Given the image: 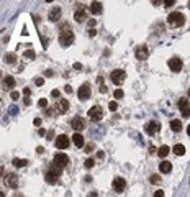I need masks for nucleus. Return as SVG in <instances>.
<instances>
[{
  "label": "nucleus",
  "mask_w": 190,
  "mask_h": 197,
  "mask_svg": "<svg viewBox=\"0 0 190 197\" xmlns=\"http://www.w3.org/2000/svg\"><path fill=\"white\" fill-rule=\"evenodd\" d=\"M185 23V16L180 13V12H174V13H170L169 16H167V25L170 26V28H179V26H182Z\"/></svg>",
  "instance_id": "f257e3e1"
},
{
  "label": "nucleus",
  "mask_w": 190,
  "mask_h": 197,
  "mask_svg": "<svg viewBox=\"0 0 190 197\" xmlns=\"http://www.w3.org/2000/svg\"><path fill=\"white\" fill-rule=\"evenodd\" d=\"M61 171H62V169H61V167H57V166H53L49 169V171L46 172V182H48V184H56V182H57V179H59V176H61Z\"/></svg>",
  "instance_id": "f03ea898"
},
{
  "label": "nucleus",
  "mask_w": 190,
  "mask_h": 197,
  "mask_svg": "<svg viewBox=\"0 0 190 197\" xmlns=\"http://www.w3.org/2000/svg\"><path fill=\"white\" fill-rule=\"evenodd\" d=\"M110 79H111V82H113L115 86H120L121 82L126 79V72L123 71V69H115V71L110 74Z\"/></svg>",
  "instance_id": "7ed1b4c3"
},
{
  "label": "nucleus",
  "mask_w": 190,
  "mask_h": 197,
  "mask_svg": "<svg viewBox=\"0 0 190 197\" xmlns=\"http://www.w3.org/2000/svg\"><path fill=\"white\" fill-rule=\"evenodd\" d=\"M53 164L62 169V167H66L67 164H69V158H67V154H64V153H57V154H54Z\"/></svg>",
  "instance_id": "20e7f679"
},
{
  "label": "nucleus",
  "mask_w": 190,
  "mask_h": 197,
  "mask_svg": "<svg viewBox=\"0 0 190 197\" xmlns=\"http://www.w3.org/2000/svg\"><path fill=\"white\" fill-rule=\"evenodd\" d=\"M59 43H61V46H70L72 43H74V33H72L70 30L62 31L61 36H59Z\"/></svg>",
  "instance_id": "39448f33"
},
{
  "label": "nucleus",
  "mask_w": 190,
  "mask_h": 197,
  "mask_svg": "<svg viewBox=\"0 0 190 197\" xmlns=\"http://www.w3.org/2000/svg\"><path fill=\"white\" fill-rule=\"evenodd\" d=\"M87 115H89V118H90L92 121H98V120H102L103 112H102V108H100L98 105H95V107H90V108H89Z\"/></svg>",
  "instance_id": "423d86ee"
},
{
  "label": "nucleus",
  "mask_w": 190,
  "mask_h": 197,
  "mask_svg": "<svg viewBox=\"0 0 190 197\" xmlns=\"http://www.w3.org/2000/svg\"><path fill=\"white\" fill-rule=\"evenodd\" d=\"M90 86L89 84H87V82H85V84H82V86L79 87V91H77V95H79V99L80 100H87V99H89L90 97Z\"/></svg>",
  "instance_id": "0eeeda50"
},
{
  "label": "nucleus",
  "mask_w": 190,
  "mask_h": 197,
  "mask_svg": "<svg viewBox=\"0 0 190 197\" xmlns=\"http://www.w3.org/2000/svg\"><path fill=\"white\" fill-rule=\"evenodd\" d=\"M56 148L57 150H67L69 148V138L66 135H59L56 138Z\"/></svg>",
  "instance_id": "6e6552de"
},
{
  "label": "nucleus",
  "mask_w": 190,
  "mask_h": 197,
  "mask_svg": "<svg viewBox=\"0 0 190 197\" xmlns=\"http://www.w3.org/2000/svg\"><path fill=\"white\" fill-rule=\"evenodd\" d=\"M70 125H72V128L75 130V133L82 131L85 126H87V125H85V120L82 118V117H75L74 120H72V123H70Z\"/></svg>",
  "instance_id": "1a4fd4ad"
},
{
  "label": "nucleus",
  "mask_w": 190,
  "mask_h": 197,
  "mask_svg": "<svg viewBox=\"0 0 190 197\" xmlns=\"http://www.w3.org/2000/svg\"><path fill=\"white\" fill-rule=\"evenodd\" d=\"M16 174H13V172H8L5 177H3V181H5V186H8V187H13L15 189L16 186H18V179H16Z\"/></svg>",
  "instance_id": "9d476101"
},
{
  "label": "nucleus",
  "mask_w": 190,
  "mask_h": 197,
  "mask_svg": "<svg viewBox=\"0 0 190 197\" xmlns=\"http://www.w3.org/2000/svg\"><path fill=\"white\" fill-rule=\"evenodd\" d=\"M135 54H136V59H139V61H144L148 56H149V51H148V48L146 46H138L136 48V51H135Z\"/></svg>",
  "instance_id": "9b49d317"
},
{
  "label": "nucleus",
  "mask_w": 190,
  "mask_h": 197,
  "mask_svg": "<svg viewBox=\"0 0 190 197\" xmlns=\"http://www.w3.org/2000/svg\"><path fill=\"white\" fill-rule=\"evenodd\" d=\"M125 187H126V181L123 177H115V179H113V189H115L116 192H123Z\"/></svg>",
  "instance_id": "f8f14e48"
},
{
  "label": "nucleus",
  "mask_w": 190,
  "mask_h": 197,
  "mask_svg": "<svg viewBox=\"0 0 190 197\" xmlns=\"http://www.w3.org/2000/svg\"><path fill=\"white\" fill-rule=\"evenodd\" d=\"M169 67L172 69V72H179L180 69H182V61L179 59V58H172V59H169Z\"/></svg>",
  "instance_id": "ddd939ff"
},
{
  "label": "nucleus",
  "mask_w": 190,
  "mask_h": 197,
  "mask_svg": "<svg viewBox=\"0 0 190 197\" xmlns=\"http://www.w3.org/2000/svg\"><path fill=\"white\" fill-rule=\"evenodd\" d=\"M159 123H157V121H154V120H151L149 123H148V125H146V133H148V135H154L156 131L159 130Z\"/></svg>",
  "instance_id": "4468645a"
},
{
  "label": "nucleus",
  "mask_w": 190,
  "mask_h": 197,
  "mask_svg": "<svg viewBox=\"0 0 190 197\" xmlns=\"http://www.w3.org/2000/svg\"><path fill=\"white\" fill-rule=\"evenodd\" d=\"M15 86H16L15 77H12V76H5V77H3V87H5L7 91H10V89H13Z\"/></svg>",
  "instance_id": "2eb2a0df"
},
{
  "label": "nucleus",
  "mask_w": 190,
  "mask_h": 197,
  "mask_svg": "<svg viewBox=\"0 0 190 197\" xmlns=\"http://www.w3.org/2000/svg\"><path fill=\"white\" fill-rule=\"evenodd\" d=\"M67 108H69V102L66 100V99H59L56 110L59 112V113H66V112H67Z\"/></svg>",
  "instance_id": "dca6fc26"
},
{
  "label": "nucleus",
  "mask_w": 190,
  "mask_h": 197,
  "mask_svg": "<svg viewBox=\"0 0 190 197\" xmlns=\"http://www.w3.org/2000/svg\"><path fill=\"white\" fill-rule=\"evenodd\" d=\"M59 18H61V8L59 7H54V8L49 12V20L51 21H57Z\"/></svg>",
  "instance_id": "f3484780"
},
{
  "label": "nucleus",
  "mask_w": 190,
  "mask_h": 197,
  "mask_svg": "<svg viewBox=\"0 0 190 197\" xmlns=\"http://www.w3.org/2000/svg\"><path fill=\"white\" fill-rule=\"evenodd\" d=\"M90 12H92L94 15H100V13H102V3H100V2H92Z\"/></svg>",
  "instance_id": "a211bd4d"
},
{
  "label": "nucleus",
  "mask_w": 190,
  "mask_h": 197,
  "mask_svg": "<svg viewBox=\"0 0 190 197\" xmlns=\"http://www.w3.org/2000/svg\"><path fill=\"white\" fill-rule=\"evenodd\" d=\"M72 141H74V145L77 148H82L84 146V137L80 135V133H75L74 137H72Z\"/></svg>",
  "instance_id": "6ab92c4d"
},
{
  "label": "nucleus",
  "mask_w": 190,
  "mask_h": 197,
  "mask_svg": "<svg viewBox=\"0 0 190 197\" xmlns=\"http://www.w3.org/2000/svg\"><path fill=\"white\" fill-rule=\"evenodd\" d=\"M159 169H161V172H164V174H167V172H170L172 171V164H170L169 161H162L159 164Z\"/></svg>",
  "instance_id": "aec40b11"
},
{
  "label": "nucleus",
  "mask_w": 190,
  "mask_h": 197,
  "mask_svg": "<svg viewBox=\"0 0 190 197\" xmlns=\"http://www.w3.org/2000/svg\"><path fill=\"white\" fill-rule=\"evenodd\" d=\"M5 62L7 64H15L16 62V54L15 53H7L5 54Z\"/></svg>",
  "instance_id": "412c9836"
},
{
  "label": "nucleus",
  "mask_w": 190,
  "mask_h": 197,
  "mask_svg": "<svg viewBox=\"0 0 190 197\" xmlns=\"http://www.w3.org/2000/svg\"><path fill=\"white\" fill-rule=\"evenodd\" d=\"M169 151H170V148L165 146V145H162V146L157 150V154H159V158H165L167 154H169Z\"/></svg>",
  "instance_id": "4be33fe9"
},
{
  "label": "nucleus",
  "mask_w": 190,
  "mask_h": 197,
  "mask_svg": "<svg viewBox=\"0 0 190 197\" xmlns=\"http://www.w3.org/2000/svg\"><path fill=\"white\" fill-rule=\"evenodd\" d=\"M172 151H174L177 156H182V154H185V146L184 145H175V146L172 148Z\"/></svg>",
  "instance_id": "5701e85b"
},
{
  "label": "nucleus",
  "mask_w": 190,
  "mask_h": 197,
  "mask_svg": "<svg viewBox=\"0 0 190 197\" xmlns=\"http://www.w3.org/2000/svg\"><path fill=\"white\" fill-rule=\"evenodd\" d=\"M28 164V159H20V158H13V166L16 167H23Z\"/></svg>",
  "instance_id": "b1692460"
},
{
  "label": "nucleus",
  "mask_w": 190,
  "mask_h": 197,
  "mask_svg": "<svg viewBox=\"0 0 190 197\" xmlns=\"http://www.w3.org/2000/svg\"><path fill=\"white\" fill-rule=\"evenodd\" d=\"M74 18H75V21H85V12H84V8H80V12H75V15H74Z\"/></svg>",
  "instance_id": "393cba45"
},
{
  "label": "nucleus",
  "mask_w": 190,
  "mask_h": 197,
  "mask_svg": "<svg viewBox=\"0 0 190 197\" xmlns=\"http://www.w3.org/2000/svg\"><path fill=\"white\" fill-rule=\"evenodd\" d=\"M170 128L174 131H180L182 130V123H180V120H172L170 121Z\"/></svg>",
  "instance_id": "a878e982"
},
{
  "label": "nucleus",
  "mask_w": 190,
  "mask_h": 197,
  "mask_svg": "<svg viewBox=\"0 0 190 197\" xmlns=\"http://www.w3.org/2000/svg\"><path fill=\"white\" fill-rule=\"evenodd\" d=\"M179 108H180V110L189 108V99H180V100H179Z\"/></svg>",
  "instance_id": "bb28decb"
},
{
  "label": "nucleus",
  "mask_w": 190,
  "mask_h": 197,
  "mask_svg": "<svg viewBox=\"0 0 190 197\" xmlns=\"http://www.w3.org/2000/svg\"><path fill=\"white\" fill-rule=\"evenodd\" d=\"M25 58H28V59H33V58H35V51H33V49H26V51H25Z\"/></svg>",
  "instance_id": "cd10ccee"
},
{
  "label": "nucleus",
  "mask_w": 190,
  "mask_h": 197,
  "mask_svg": "<svg viewBox=\"0 0 190 197\" xmlns=\"http://www.w3.org/2000/svg\"><path fill=\"white\" fill-rule=\"evenodd\" d=\"M10 99H12V100H18V99H20V92L13 91V92L10 94Z\"/></svg>",
  "instance_id": "c85d7f7f"
},
{
  "label": "nucleus",
  "mask_w": 190,
  "mask_h": 197,
  "mask_svg": "<svg viewBox=\"0 0 190 197\" xmlns=\"http://www.w3.org/2000/svg\"><path fill=\"white\" fill-rule=\"evenodd\" d=\"M95 161L92 159V158H89V159H85V167H94Z\"/></svg>",
  "instance_id": "c756f323"
},
{
  "label": "nucleus",
  "mask_w": 190,
  "mask_h": 197,
  "mask_svg": "<svg viewBox=\"0 0 190 197\" xmlns=\"http://www.w3.org/2000/svg\"><path fill=\"white\" fill-rule=\"evenodd\" d=\"M151 182H152V184H157V182H161V177L157 176V174H152V176H151Z\"/></svg>",
  "instance_id": "7c9ffc66"
},
{
  "label": "nucleus",
  "mask_w": 190,
  "mask_h": 197,
  "mask_svg": "<svg viewBox=\"0 0 190 197\" xmlns=\"http://www.w3.org/2000/svg\"><path fill=\"white\" fill-rule=\"evenodd\" d=\"M113 95H115V99H121V97L125 95V94H123V91H121V89H116Z\"/></svg>",
  "instance_id": "2f4dec72"
},
{
  "label": "nucleus",
  "mask_w": 190,
  "mask_h": 197,
  "mask_svg": "<svg viewBox=\"0 0 190 197\" xmlns=\"http://www.w3.org/2000/svg\"><path fill=\"white\" fill-rule=\"evenodd\" d=\"M108 108H110L111 112H115L116 108H118V104H116V102H110V104H108Z\"/></svg>",
  "instance_id": "473e14b6"
},
{
  "label": "nucleus",
  "mask_w": 190,
  "mask_h": 197,
  "mask_svg": "<svg viewBox=\"0 0 190 197\" xmlns=\"http://www.w3.org/2000/svg\"><path fill=\"white\" fill-rule=\"evenodd\" d=\"M35 84H36V86H43V84H44V79H43V77H36Z\"/></svg>",
  "instance_id": "72a5a7b5"
},
{
  "label": "nucleus",
  "mask_w": 190,
  "mask_h": 197,
  "mask_svg": "<svg viewBox=\"0 0 190 197\" xmlns=\"http://www.w3.org/2000/svg\"><path fill=\"white\" fill-rule=\"evenodd\" d=\"M38 105L40 107H48V100H46V99H40V100H38Z\"/></svg>",
  "instance_id": "f704fd0d"
},
{
  "label": "nucleus",
  "mask_w": 190,
  "mask_h": 197,
  "mask_svg": "<svg viewBox=\"0 0 190 197\" xmlns=\"http://www.w3.org/2000/svg\"><path fill=\"white\" fill-rule=\"evenodd\" d=\"M51 95H53V97H56V99H57V97L61 95V92L57 91V89H53V92H51Z\"/></svg>",
  "instance_id": "c9c22d12"
},
{
  "label": "nucleus",
  "mask_w": 190,
  "mask_h": 197,
  "mask_svg": "<svg viewBox=\"0 0 190 197\" xmlns=\"http://www.w3.org/2000/svg\"><path fill=\"white\" fill-rule=\"evenodd\" d=\"M180 113H182V117H189V115H190V108H185V110H180Z\"/></svg>",
  "instance_id": "e433bc0d"
},
{
  "label": "nucleus",
  "mask_w": 190,
  "mask_h": 197,
  "mask_svg": "<svg viewBox=\"0 0 190 197\" xmlns=\"http://www.w3.org/2000/svg\"><path fill=\"white\" fill-rule=\"evenodd\" d=\"M174 3H175L174 0H164V5H165V7H172Z\"/></svg>",
  "instance_id": "4c0bfd02"
},
{
  "label": "nucleus",
  "mask_w": 190,
  "mask_h": 197,
  "mask_svg": "<svg viewBox=\"0 0 190 197\" xmlns=\"http://www.w3.org/2000/svg\"><path fill=\"white\" fill-rule=\"evenodd\" d=\"M154 197H164V191H156Z\"/></svg>",
  "instance_id": "58836bf2"
},
{
  "label": "nucleus",
  "mask_w": 190,
  "mask_h": 197,
  "mask_svg": "<svg viewBox=\"0 0 190 197\" xmlns=\"http://www.w3.org/2000/svg\"><path fill=\"white\" fill-rule=\"evenodd\" d=\"M92 150H94V143H90V145H87V146H85V151H87V153H90Z\"/></svg>",
  "instance_id": "ea45409f"
},
{
  "label": "nucleus",
  "mask_w": 190,
  "mask_h": 197,
  "mask_svg": "<svg viewBox=\"0 0 190 197\" xmlns=\"http://www.w3.org/2000/svg\"><path fill=\"white\" fill-rule=\"evenodd\" d=\"M23 94H25L26 97H30V94H31V91L30 89H28V87H25V89H23Z\"/></svg>",
  "instance_id": "a19ab883"
},
{
  "label": "nucleus",
  "mask_w": 190,
  "mask_h": 197,
  "mask_svg": "<svg viewBox=\"0 0 190 197\" xmlns=\"http://www.w3.org/2000/svg\"><path fill=\"white\" fill-rule=\"evenodd\" d=\"M16 112H18V108H16V107H10V113H12V115H15Z\"/></svg>",
  "instance_id": "79ce46f5"
},
{
  "label": "nucleus",
  "mask_w": 190,
  "mask_h": 197,
  "mask_svg": "<svg viewBox=\"0 0 190 197\" xmlns=\"http://www.w3.org/2000/svg\"><path fill=\"white\" fill-rule=\"evenodd\" d=\"M36 153H40V154H41V153H44V148H43V146H38V148H36Z\"/></svg>",
  "instance_id": "37998d69"
},
{
  "label": "nucleus",
  "mask_w": 190,
  "mask_h": 197,
  "mask_svg": "<svg viewBox=\"0 0 190 197\" xmlns=\"http://www.w3.org/2000/svg\"><path fill=\"white\" fill-rule=\"evenodd\" d=\"M74 69H82V64H80V62H75V64H74Z\"/></svg>",
  "instance_id": "c03bdc74"
},
{
  "label": "nucleus",
  "mask_w": 190,
  "mask_h": 197,
  "mask_svg": "<svg viewBox=\"0 0 190 197\" xmlns=\"http://www.w3.org/2000/svg\"><path fill=\"white\" fill-rule=\"evenodd\" d=\"M64 91L67 92V94H70V92H72V89H70V86H66V87H64Z\"/></svg>",
  "instance_id": "a18cd8bd"
},
{
  "label": "nucleus",
  "mask_w": 190,
  "mask_h": 197,
  "mask_svg": "<svg viewBox=\"0 0 190 197\" xmlns=\"http://www.w3.org/2000/svg\"><path fill=\"white\" fill-rule=\"evenodd\" d=\"M35 125L36 126H41V120H40V118H35Z\"/></svg>",
  "instance_id": "49530a36"
},
{
  "label": "nucleus",
  "mask_w": 190,
  "mask_h": 197,
  "mask_svg": "<svg viewBox=\"0 0 190 197\" xmlns=\"http://www.w3.org/2000/svg\"><path fill=\"white\" fill-rule=\"evenodd\" d=\"M100 92H102V94H105V92H107V87L102 86V87H100Z\"/></svg>",
  "instance_id": "de8ad7c7"
},
{
  "label": "nucleus",
  "mask_w": 190,
  "mask_h": 197,
  "mask_svg": "<svg viewBox=\"0 0 190 197\" xmlns=\"http://www.w3.org/2000/svg\"><path fill=\"white\" fill-rule=\"evenodd\" d=\"M25 104H26V105H30V104H31V100L28 99V97H25Z\"/></svg>",
  "instance_id": "09e8293b"
},
{
  "label": "nucleus",
  "mask_w": 190,
  "mask_h": 197,
  "mask_svg": "<svg viewBox=\"0 0 190 197\" xmlns=\"http://www.w3.org/2000/svg\"><path fill=\"white\" fill-rule=\"evenodd\" d=\"M187 135H189V137H190V125L187 126Z\"/></svg>",
  "instance_id": "8fccbe9b"
},
{
  "label": "nucleus",
  "mask_w": 190,
  "mask_h": 197,
  "mask_svg": "<svg viewBox=\"0 0 190 197\" xmlns=\"http://www.w3.org/2000/svg\"><path fill=\"white\" fill-rule=\"evenodd\" d=\"M189 97H190V89H189Z\"/></svg>",
  "instance_id": "3c124183"
},
{
  "label": "nucleus",
  "mask_w": 190,
  "mask_h": 197,
  "mask_svg": "<svg viewBox=\"0 0 190 197\" xmlns=\"http://www.w3.org/2000/svg\"><path fill=\"white\" fill-rule=\"evenodd\" d=\"M189 7H190V2H189Z\"/></svg>",
  "instance_id": "603ef678"
}]
</instances>
